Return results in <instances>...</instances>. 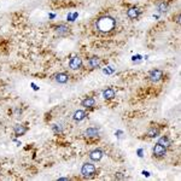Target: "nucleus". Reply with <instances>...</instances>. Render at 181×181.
Instances as JSON below:
<instances>
[{
  "label": "nucleus",
  "instance_id": "14",
  "mask_svg": "<svg viewBox=\"0 0 181 181\" xmlns=\"http://www.w3.org/2000/svg\"><path fill=\"white\" fill-rule=\"evenodd\" d=\"M86 117V112L84 111H82V110H77V111H75L74 112V115H72V118L75 120V121H82L83 118Z\"/></svg>",
  "mask_w": 181,
  "mask_h": 181
},
{
  "label": "nucleus",
  "instance_id": "12",
  "mask_svg": "<svg viewBox=\"0 0 181 181\" xmlns=\"http://www.w3.org/2000/svg\"><path fill=\"white\" fill-rule=\"evenodd\" d=\"M56 32H57V34L59 36H64V35H66L69 33V28L66 26H64V24H60V26H58L56 28Z\"/></svg>",
  "mask_w": 181,
  "mask_h": 181
},
{
  "label": "nucleus",
  "instance_id": "18",
  "mask_svg": "<svg viewBox=\"0 0 181 181\" xmlns=\"http://www.w3.org/2000/svg\"><path fill=\"white\" fill-rule=\"evenodd\" d=\"M158 144H161V145H163V146L168 147V146H170V140H169V138H168L167 135H163L162 138H159Z\"/></svg>",
  "mask_w": 181,
  "mask_h": 181
},
{
  "label": "nucleus",
  "instance_id": "10",
  "mask_svg": "<svg viewBox=\"0 0 181 181\" xmlns=\"http://www.w3.org/2000/svg\"><path fill=\"white\" fill-rule=\"evenodd\" d=\"M54 78H56V81L58 83H66L68 80H69V75L65 74V72H59V74H57L54 76Z\"/></svg>",
  "mask_w": 181,
  "mask_h": 181
},
{
  "label": "nucleus",
  "instance_id": "11",
  "mask_svg": "<svg viewBox=\"0 0 181 181\" xmlns=\"http://www.w3.org/2000/svg\"><path fill=\"white\" fill-rule=\"evenodd\" d=\"M146 135L149 138H156V137H158L159 135V128H157L156 126L150 127L149 130H147V133H146Z\"/></svg>",
  "mask_w": 181,
  "mask_h": 181
},
{
  "label": "nucleus",
  "instance_id": "9",
  "mask_svg": "<svg viewBox=\"0 0 181 181\" xmlns=\"http://www.w3.org/2000/svg\"><path fill=\"white\" fill-rule=\"evenodd\" d=\"M27 127H24V126H22V124H16L15 127H14V132H15V134L17 135V137H21V135H24L26 133H27Z\"/></svg>",
  "mask_w": 181,
  "mask_h": 181
},
{
  "label": "nucleus",
  "instance_id": "8",
  "mask_svg": "<svg viewBox=\"0 0 181 181\" xmlns=\"http://www.w3.org/2000/svg\"><path fill=\"white\" fill-rule=\"evenodd\" d=\"M116 97V93H115V91L112 88H106L104 92H103V98L105 100H111Z\"/></svg>",
  "mask_w": 181,
  "mask_h": 181
},
{
  "label": "nucleus",
  "instance_id": "15",
  "mask_svg": "<svg viewBox=\"0 0 181 181\" xmlns=\"http://www.w3.org/2000/svg\"><path fill=\"white\" fill-rule=\"evenodd\" d=\"M84 134H86V137H89V138H94V137H98V134H99V130L97 129V128H88L86 132H84Z\"/></svg>",
  "mask_w": 181,
  "mask_h": 181
},
{
  "label": "nucleus",
  "instance_id": "4",
  "mask_svg": "<svg viewBox=\"0 0 181 181\" xmlns=\"http://www.w3.org/2000/svg\"><path fill=\"white\" fill-rule=\"evenodd\" d=\"M165 153H167V147L157 143V144L155 145V147H153V156L161 158V157H164Z\"/></svg>",
  "mask_w": 181,
  "mask_h": 181
},
{
  "label": "nucleus",
  "instance_id": "7",
  "mask_svg": "<svg viewBox=\"0 0 181 181\" xmlns=\"http://www.w3.org/2000/svg\"><path fill=\"white\" fill-rule=\"evenodd\" d=\"M140 9L139 8H130V9H128V11H127V16L130 18V20H137L139 16H140Z\"/></svg>",
  "mask_w": 181,
  "mask_h": 181
},
{
  "label": "nucleus",
  "instance_id": "16",
  "mask_svg": "<svg viewBox=\"0 0 181 181\" xmlns=\"http://www.w3.org/2000/svg\"><path fill=\"white\" fill-rule=\"evenodd\" d=\"M99 64H100V59L98 57H92L88 60V65L91 68H97V66H99Z\"/></svg>",
  "mask_w": 181,
  "mask_h": 181
},
{
  "label": "nucleus",
  "instance_id": "6",
  "mask_svg": "<svg viewBox=\"0 0 181 181\" xmlns=\"http://www.w3.org/2000/svg\"><path fill=\"white\" fill-rule=\"evenodd\" d=\"M103 156H104V153H103V151L99 150V149H96V150H93V151L89 152V158L92 159V161H94V162L100 161V159L103 158Z\"/></svg>",
  "mask_w": 181,
  "mask_h": 181
},
{
  "label": "nucleus",
  "instance_id": "17",
  "mask_svg": "<svg viewBox=\"0 0 181 181\" xmlns=\"http://www.w3.org/2000/svg\"><path fill=\"white\" fill-rule=\"evenodd\" d=\"M157 9L159 12H167L168 9H169V3L167 2H161L158 5H157Z\"/></svg>",
  "mask_w": 181,
  "mask_h": 181
},
{
  "label": "nucleus",
  "instance_id": "13",
  "mask_svg": "<svg viewBox=\"0 0 181 181\" xmlns=\"http://www.w3.org/2000/svg\"><path fill=\"white\" fill-rule=\"evenodd\" d=\"M96 105V100L93 99V98H86V99H83L82 100V106H84V108H93Z\"/></svg>",
  "mask_w": 181,
  "mask_h": 181
},
{
  "label": "nucleus",
  "instance_id": "3",
  "mask_svg": "<svg viewBox=\"0 0 181 181\" xmlns=\"http://www.w3.org/2000/svg\"><path fill=\"white\" fill-rule=\"evenodd\" d=\"M149 77H150V80L152 82H158V81H161L163 78V71L159 70V69H153V70L150 71Z\"/></svg>",
  "mask_w": 181,
  "mask_h": 181
},
{
  "label": "nucleus",
  "instance_id": "19",
  "mask_svg": "<svg viewBox=\"0 0 181 181\" xmlns=\"http://www.w3.org/2000/svg\"><path fill=\"white\" fill-rule=\"evenodd\" d=\"M53 130L54 133H62V127H59L58 124H53Z\"/></svg>",
  "mask_w": 181,
  "mask_h": 181
},
{
  "label": "nucleus",
  "instance_id": "20",
  "mask_svg": "<svg viewBox=\"0 0 181 181\" xmlns=\"http://www.w3.org/2000/svg\"><path fill=\"white\" fill-rule=\"evenodd\" d=\"M112 71H114V69H112L111 66H109L108 69H104V72H105V74H111Z\"/></svg>",
  "mask_w": 181,
  "mask_h": 181
},
{
  "label": "nucleus",
  "instance_id": "1",
  "mask_svg": "<svg viewBox=\"0 0 181 181\" xmlns=\"http://www.w3.org/2000/svg\"><path fill=\"white\" fill-rule=\"evenodd\" d=\"M115 24H116V21L110 17V16H104V17H100L97 23H96V27L99 32L102 33H109L111 32L114 28H115Z\"/></svg>",
  "mask_w": 181,
  "mask_h": 181
},
{
  "label": "nucleus",
  "instance_id": "2",
  "mask_svg": "<svg viewBox=\"0 0 181 181\" xmlns=\"http://www.w3.org/2000/svg\"><path fill=\"white\" fill-rule=\"evenodd\" d=\"M96 167L94 164H91V163H84L81 168V174L84 176V177H92L96 175Z\"/></svg>",
  "mask_w": 181,
  "mask_h": 181
},
{
  "label": "nucleus",
  "instance_id": "21",
  "mask_svg": "<svg viewBox=\"0 0 181 181\" xmlns=\"http://www.w3.org/2000/svg\"><path fill=\"white\" fill-rule=\"evenodd\" d=\"M176 22H177V23H180V15H177V16H176Z\"/></svg>",
  "mask_w": 181,
  "mask_h": 181
},
{
  "label": "nucleus",
  "instance_id": "5",
  "mask_svg": "<svg viewBox=\"0 0 181 181\" xmlns=\"http://www.w3.org/2000/svg\"><path fill=\"white\" fill-rule=\"evenodd\" d=\"M69 66L72 70H78L82 68V59L80 57H72L69 62Z\"/></svg>",
  "mask_w": 181,
  "mask_h": 181
}]
</instances>
